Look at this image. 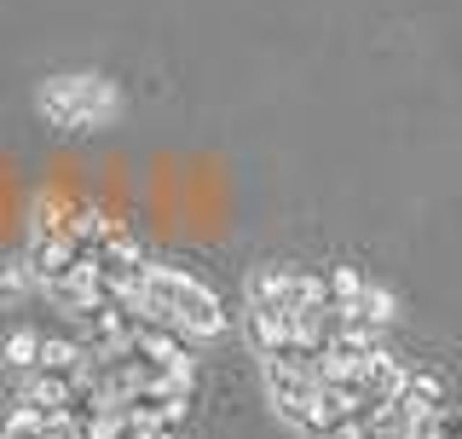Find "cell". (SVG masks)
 <instances>
[{"label": "cell", "mask_w": 462, "mask_h": 439, "mask_svg": "<svg viewBox=\"0 0 462 439\" xmlns=\"http://www.w3.org/2000/svg\"><path fill=\"white\" fill-rule=\"evenodd\" d=\"M29 295H41V284H35V272H29L23 248L18 255H0V306H18Z\"/></svg>", "instance_id": "obj_3"}, {"label": "cell", "mask_w": 462, "mask_h": 439, "mask_svg": "<svg viewBox=\"0 0 462 439\" xmlns=\"http://www.w3.org/2000/svg\"><path fill=\"white\" fill-rule=\"evenodd\" d=\"M0 359L12 364V370H35V359H41V330H12L6 341H0Z\"/></svg>", "instance_id": "obj_4"}, {"label": "cell", "mask_w": 462, "mask_h": 439, "mask_svg": "<svg viewBox=\"0 0 462 439\" xmlns=\"http://www.w3.org/2000/svg\"><path fill=\"white\" fill-rule=\"evenodd\" d=\"M139 318H151V324H168L180 330L185 341H220L231 330V313L226 301L214 295L202 277L180 272V266H162V260H144V277H139V295L127 301Z\"/></svg>", "instance_id": "obj_1"}, {"label": "cell", "mask_w": 462, "mask_h": 439, "mask_svg": "<svg viewBox=\"0 0 462 439\" xmlns=\"http://www.w3.org/2000/svg\"><path fill=\"white\" fill-rule=\"evenodd\" d=\"M35 110L52 127H64V134H87V127L116 116V87L98 76H52V81H41Z\"/></svg>", "instance_id": "obj_2"}, {"label": "cell", "mask_w": 462, "mask_h": 439, "mask_svg": "<svg viewBox=\"0 0 462 439\" xmlns=\"http://www.w3.org/2000/svg\"><path fill=\"white\" fill-rule=\"evenodd\" d=\"M0 439H6V434H0Z\"/></svg>", "instance_id": "obj_7"}, {"label": "cell", "mask_w": 462, "mask_h": 439, "mask_svg": "<svg viewBox=\"0 0 462 439\" xmlns=\"http://www.w3.org/2000/svg\"><path fill=\"white\" fill-rule=\"evenodd\" d=\"M329 439H382V434H375V416H353V422H341Z\"/></svg>", "instance_id": "obj_5"}, {"label": "cell", "mask_w": 462, "mask_h": 439, "mask_svg": "<svg viewBox=\"0 0 462 439\" xmlns=\"http://www.w3.org/2000/svg\"><path fill=\"white\" fill-rule=\"evenodd\" d=\"M156 439H185V434H180V428H168V434H156Z\"/></svg>", "instance_id": "obj_6"}]
</instances>
